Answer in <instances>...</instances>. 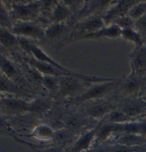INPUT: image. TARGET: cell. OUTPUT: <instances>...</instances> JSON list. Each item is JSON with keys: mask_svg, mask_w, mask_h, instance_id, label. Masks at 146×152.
Segmentation results:
<instances>
[{"mask_svg": "<svg viewBox=\"0 0 146 152\" xmlns=\"http://www.w3.org/2000/svg\"><path fill=\"white\" fill-rule=\"evenodd\" d=\"M31 56L33 57H34L35 59L44 62L46 64H48L50 65L54 66L55 68H56L57 69L61 70L62 72L67 74L68 76H72V77H79L80 79H82L84 81L90 83V84H96V83H104V82H109V81H114L116 80L117 78H107V77H95V76H89V75H84L81 73H78L75 72L66 67L62 65L61 64H59L58 62L55 61L53 58H51L43 49H42L39 46H37L36 44L34 45L33 49H32V54Z\"/></svg>", "mask_w": 146, "mask_h": 152, "instance_id": "obj_1", "label": "cell"}, {"mask_svg": "<svg viewBox=\"0 0 146 152\" xmlns=\"http://www.w3.org/2000/svg\"><path fill=\"white\" fill-rule=\"evenodd\" d=\"M121 81L122 79L117 78L114 81L92 84V86L88 87L80 96L72 99L70 102L73 104H84L89 101L102 99L106 96L113 92L115 89L121 86Z\"/></svg>", "mask_w": 146, "mask_h": 152, "instance_id": "obj_2", "label": "cell"}, {"mask_svg": "<svg viewBox=\"0 0 146 152\" xmlns=\"http://www.w3.org/2000/svg\"><path fill=\"white\" fill-rule=\"evenodd\" d=\"M10 12L15 22L35 21L42 12V1L13 3L10 6Z\"/></svg>", "mask_w": 146, "mask_h": 152, "instance_id": "obj_3", "label": "cell"}, {"mask_svg": "<svg viewBox=\"0 0 146 152\" xmlns=\"http://www.w3.org/2000/svg\"><path fill=\"white\" fill-rule=\"evenodd\" d=\"M59 83L60 86L58 95L63 98L72 97V99H75L84 93L86 91V85L90 84L79 77L72 76H65L59 77Z\"/></svg>", "mask_w": 146, "mask_h": 152, "instance_id": "obj_4", "label": "cell"}, {"mask_svg": "<svg viewBox=\"0 0 146 152\" xmlns=\"http://www.w3.org/2000/svg\"><path fill=\"white\" fill-rule=\"evenodd\" d=\"M17 37H23L30 40L45 39V28L35 21H16L11 30Z\"/></svg>", "mask_w": 146, "mask_h": 152, "instance_id": "obj_5", "label": "cell"}, {"mask_svg": "<svg viewBox=\"0 0 146 152\" xmlns=\"http://www.w3.org/2000/svg\"><path fill=\"white\" fill-rule=\"evenodd\" d=\"M1 108L4 114L21 115L29 113V101L13 96L1 97Z\"/></svg>", "mask_w": 146, "mask_h": 152, "instance_id": "obj_6", "label": "cell"}, {"mask_svg": "<svg viewBox=\"0 0 146 152\" xmlns=\"http://www.w3.org/2000/svg\"><path fill=\"white\" fill-rule=\"evenodd\" d=\"M146 75L130 71L121 81V89L123 94L128 97H136L144 87Z\"/></svg>", "mask_w": 146, "mask_h": 152, "instance_id": "obj_7", "label": "cell"}, {"mask_svg": "<svg viewBox=\"0 0 146 152\" xmlns=\"http://www.w3.org/2000/svg\"><path fill=\"white\" fill-rule=\"evenodd\" d=\"M135 0H124V1H115L113 3L106 12L102 16L106 26L111 25V23L115 19L128 15L129 9L136 3Z\"/></svg>", "mask_w": 146, "mask_h": 152, "instance_id": "obj_8", "label": "cell"}, {"mask_svg": "<svg viewBox=\"0 0 146 152\" xmlns=\"http://www.w3.org/2000/svg\"><path fill=\"white\" fill-rule=\"evenodd\" d=\"M131 71L146 75V44L135 48L128 54Z\"/></svg>", "mask_w": 146, "mask_h": 152, "instance_id": "obj_9", "label": "cell"}, {"mask_svg": "<svg viewBox=\"0 0 146 152\" xmlns=\"http://www.w3.org/2000/svg\"><path fill=\"white\" fill-rule=\"evenodd\" d=\"M119 109L132 120L135 117L145 113L146 105L142 97H128Z\"/></svg>", "mask_w": 146, "mask_h": 152, "instance_id": "obj_10", "label": "cell"}, {"mask_svg": "<svg viewBox=\"0 0 146 152\" xmlns=\"http://www.w3.org/2000/svg\"><path fill=\"white\" fill-rule=\"evenodd\" d=\"M98 128L99 127H95L90 130L84 132L74 142L69 152H87L91 150L96 141Z\"/></svg>", "mask_w": 146, "mask_h": 152, "instance_id": "obj_11", "label": "cell"}, {"mask_svg": "<svg viewBox=\"0 0 146 152\" xmlns=\"http://www.w3.org/2000/svg\"><path fill=\"white\" fill-rule=\"evenodd\" d=\"M85 114L92 119H100L106 117L112 110V106L109 102L102 99L93 100L84 103Z\"/></svg>", "mask_w": 146, "mask_h": 152, "instance_id": "obj_12", "label": "cell"}, {"mask_svg": "<svg viewBox=\"0 0 146 152\" xmlns=\"http://www.w3.org/2000/svg\"><path fill=\"white\" fill-rule=\"evenodd\" d=\"M23 60L25 61V64H28L29 66L36 69L39 72H41L43 76H54V77H65L68 76L67 74L62 72L61 70L57 69L54 66L50 65L48 64H46L44 62L39 61L35 59L34 57L31 56H24Z\"/></svg>", "mask_w": 146, "mask_h": 152, "instance_id": "obj_13", "label": "cell"}, {"mask_svg": "<svg viewBox=\"0 0 146 152\" xmlns=\"http://www.w3.org/2000/svg\"><path fill=\"white\" fill-rule=\"evenodd\" d=\"M122 36V29L117 26L116 25H109L105 26L104 28L92 33L91 34L83 36L79 38L78 41H84V40H103V39H118Z\"/></svg>", "mask_w": 146, "mask_h": 152, "instance_id": "obj_14", "label": "cell"}, {"mask_svg": "<svg viewBox=\"0 0 146 152\" xmlns=\"http://www.w3.org/2000/svg\"><path fill=\"white\" fill-rule=\"evenodd\" d=\"M0 68L2 75L11 79L12 81L19 84L24 81V77L21 75V72L19 70L16 64H14L11 60H9L4 55L0 56Z\"/></svg>", "mask_w": 146, "mask_h": 152, "instance_id": "obj_15", "label": "cell"}, {"mask_svg": "<svg viewBox=\"0 0 146 152\" xmlns=\"http://www.w3.org/2000/svg\"><path fill=\"white\" fill-rule=\"evenodd\" d=\"M115 143L133 148H140L146 144V136L136 134L123 133L116 135Z\"/></svg>", "mask_w": 146, "mask_h": 152, "instance_id": "obj_16", "label": "cell"}, {"mask_svg": "<svg viewBox=\"0 0 146 152\" xmlns=\"http://www.w3.org/2000/svg\"><path fill=\"white\" fill-rule=\"evenodd\" d=\"M72 14V10L67 6L63 1H56L51 13L50 20L51 23H64Z\"/></svg>", "mask_w": 146, "mask_h": 152, "instance_id": "obj_17", "label": "cell"}, {"mask_svg": "<svg viewBox=\"0 0 146 152\" xmlns=\"http://www.w3.org/2000/svg\"><path fill=\"white\" fill-rule=\"evenodd\" d=\"M68 25L64 23H51L45 28V39L53 42L59 38H63L69 32Z\"/></svg>", "mask_w": 146, "mask_h": 152, "instance_id": "obj_18", "label": "cell"}, {"mask_svg": "<svg viewBox=\"0 0 146 152\" xmlns=\"http://www.w3.org/2000/svg\"><path fill=\"white\" fill-rule=\"evenodd\" d=\"M121 134V124H111V123H103L101 127L98 128V132L96 135L97 142H103L110 139L114 134Z\"/></svg>", "mask_w": 146, "mask_h": 152, "instance_id": "obj_19", "label": "cell"}, {"mask_svg": "<svg viewBox=\"0 0 146 152\" xmlns=\"http://www.w3.org/2000/svg\"><path fill=\"white\" fill-rule=\"evenodd\" d=\"M55 132L50 126L45 124H39L35 126L31 132V137L41 142H53Z\"/></svg>", "mask_w": 146, "mask_h": 152, "instance_id": "obj_20", "label": "cell"}, {"mask_svg": "<svg viewBox=\"0 0 146 152\" xmlns=\"http://www.w3.org/2000/svg\"><path fill=\"white\" fill-rule=\"evenodd\" d=\"M52 107V102L46 98H36L29 101V113L42 114Z\"/></svg>", "mask_w": 146, "mask_h": 152, "instance_id": "obj_21", "label": "cell"}, {"mask_svg": "<svg viewBox=\"0 0 146 152\" xmlns=\"http://www.w3.org/2000/svg\"><path fill=\"white\" fill-rule=\"evenodd\" d=\"M123 40L135 45V47H140L145 44L143 35L135 28H127L122 30V36Z\"/></svg>", "mask_w": 146, "mask_h": 152, "instance_id": "obj_22", "label": "cell"}, {"mask_svg": "<svg viewBox=\"0 0 146 152\" xmlns=\"http://www.w3.org/2000/svg\"><path fill=\"white\" fill-rule=\"evenodd\" d=\"M0 42L4 48H12L19 47V38L12 33V31L1 27L0 29Z\"/></svg>", "mask_w": 146, "mask_h": 152, "instance_id": "obj_23", "label": "cell"}, {"mask_svg": "<svg viewBox=\"0 0 146 152\" xmlns=\"http://www.w3.org/2000/svg\"><path fill=\"white\" fill-rule=\"evenodd\" d=\"M0 89L2 93L6 94H13V95H21V89L20 86L11 79L7 78L4 75L1 74L0 77Z\"/></svg>", "mask_w": 146, "mask_h": 152, "instance_id": "obj_24", "label": "cell"}, {"mask_svg": "<svg viewBox=\"0 0 146 152\" xmlns=\"http://www.w3.org/2000/svg\"><path fill=\"white\" fill-rule=\"evenodd\" d=\"M0 23H1V27L12 30L14 25L12 16L11 14L10 9L5 6V3L1 1L0 4Z\"/></svg>", "mask_w": 146, "mask_h": 152, "instance_id": "obj_25", "label": "cell"}, {"mask_svg": "<svg viewBox=\"0 0 146 152\" xmlns=\"http://www.w3.org/2000/svg\"><path fill=\"white\" fill-rule=\"evenodd\" d=\"M105 123H111V124H123L131 121L125 113L120 109H113L106 117H105Z\"/></svg>", "mask_w": 146, "mask_h": 152, "instance_id": "obj_26", "label": "cell"}, {"mask_svg": "<svg viewBox=\"0 0 146 152\" xmlns=\"http://www.w3.org/2000/svg\"><path fill=\"white\" fill-rule=\"evenodd\" d=\"M146 15V1H137L128 11V16L136 21Z\"/></svg>", "mask_w": 146, "mask_h": 152, "instance_id": "obj_27", "label": "cell"}, {"mask_svg": "<svg viewBox=\"0 0 146 152\" xmlns=\"http://www.w3.org/2000/svg\"><path fill=\"white\" fill-rule=\"evenodd\" d=\"M42 86L47 91L53 92V93H57L59 92V77H54V76H43L42 78Z\"/></svg>", "mask_w": 146, "mask_h": 152, "instance_id": "obj_28", "label": "cell"}, {"mask_svg": "<svg viewBox=\"0 0 146 152\" xmlns=\"http://www.w3.org/2000/svg\"><path fill=\"white\" fill-rule=\"evenodd\" d=\"M135 23H136L135 20H133L131 18H129L128 15H126V16H123V17L115 19L111 23V25H116L122 30H123V29H127V28H135Z\"/></svg>", "mask_w": 146, "mask_h": 152, "instance_id": "obj_29", "label": "cell"}, {"mask_svg": "<svg viewBox=\"0 0 146 152\" xmlns=\"http://www.w3.org/2000/svg\"><path fill=\"white\" fill-rule=\"evenodd\" d=\"M71 137V130L66 129H61L59 131L55 132V136L53 142L57 143L58 146H63V142L69 141Z\"/></svg>", "mask_w": 146, "mask_h": 152, "instance_id": "obj_30", "label": "cell"}, {"mask_svg": "<svg viewBox=\"0 0 146 152\" xmlns=\"http://www.w3.org/2000/svg\"><path fill=\"white\" fill-rule=\"evenodd\" d=\"M83 119L78 115H72L70 116L66 120V127L68 129L73 131V129H78L83 125Z\"/></svg>", "mask_w": 146, "mask_h": 152, "instance_id": "obj_31", "label": "cell"}, {"mask_svg": "<svg viewBox=\"0 0 146 152\" xmlns=\"http://www.w3.org/2000/svg\"><path fill=\"white\" fill-rule=\"evenodd\" d=\"M18 38H19V47L26 54H27L31 56L33 47L35 43L33 42V41L30 39L23 38V37H18Z\"/></svg>", "mask_w": 146, "mask_h": 152, "instance_id": "obj_32", "label": "cell"}, {"mask_svg": "<svg viewBox=\"0 0 146 152\" xmlns=\"http://www.w3.org/2000/svg\"><path fill=\"white\" fill-rule=\"evenodd\" d=\"M139 149L140 148H133L117 143L107 147L108 152H137Z\"/></svg>", "mask_w": 146, "mask_h": 152, "instance_id": "obj_33", "label": "cell"}, {"mask_svg": "<svg viewBox=\"0 0 146 152\" xmlns=\"http://www.w3.org/2000/svg\"><path fill=\"white\" fill-rule=\"evenodd\" d=\"M32 149H33L34 152H64L63 146H58V145L43 148V149H34V148H32Z\"/></svg>", "mask_w": 146, "mask_h": 152, "instance_id": "obj_34", "label": "cell"}, {"mask_svg": "<svg viewBox=\"0 0 146 152\" xmlns=\"http://www.w3.org/2000/svg\"><path fill=\"white\" fill-rule=\"evenodd\" d=\"M87 152H108V150L105 147H94L89 150Z\"/></svg>", "mask_w": 146, "mask_h": 152, "instance_id": "obj_35", "label": "cell"}, {"mask_svg": "<svg viewBox=\"0 0 146 152\" xmlns=\"http://www.w3.org/2000/svg\"><path fill=\"white\" fill-rule=\"evenodd\" d=\"M142 99H143V100L145 101V103L146 105V95H144V96L142 97Z\"/></svg>", "mask_w": 146, "mask_h": 152, "instance_id": "obj_36", "label": "cell"}]
</instances>
